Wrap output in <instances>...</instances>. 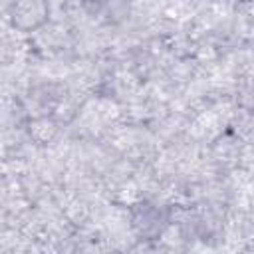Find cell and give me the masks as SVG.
I'll return each mask as SVG.
<instances>
[{"mask_svg": "<svg viewBox=\"0 0 254 254\" xmlns=\"http://www.w3.org/2000/svg\"><path fill=\"white\" fill-rule=\"evenodd\" d=\"M10 22L20 32H36L50 20L48 0H14L8 10Z\"/></svg>", "mask_w": 254, "mask_h": 254, "instance_id": "cell-1", "label": "cell"}, {"mask_svg": "<svg viewBox=\"0 0 254 254\" xmlns=\"http://www.w3.org/2000/svg\"><path fill=\"white\" fill-rule=\"evenodd\" d=\"M133 226L141 236H157L163 232L165 218L157 206L139 204V208L133 210Z\"/></svg>", "mask_w": 254, "mask_h": 254, "instance_id": "cell-2", "label": "cell"}]
</instances>
